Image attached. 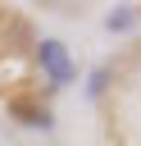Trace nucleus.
Returning <instances> with one entry per match:
<instances>
[{"label":"nucleus","instance_id":"obj_1","mask_svg":"<svg viewBox=\"0 0 141 146\" xmlns=\"http://www.w3.org/2000/svg\"><path fill=\"white\" fill-rule=\"evenodd\" d=\"M36 59H41V68H45L55 82H73V59H68L64 41H55V36H41V41H36Z\"/></svg>","mask_w":141,"mask_h":146},{"label":"nucleus","instance_id":"obj_2","mask_svg":"<svg viewBox=\"0 0 141 146\" xmlns=\"http://www.w3.org/2000/svg\"><path fill=\"white\" fill-rule=\"evenodd\" d=\"M9 114H14L18 123H27V128H50V123H55L50 110H45L41 100H32V96H9Z\"/></svg>","mask_w":141,"mask_h":146}]
</instances>
